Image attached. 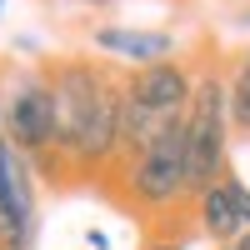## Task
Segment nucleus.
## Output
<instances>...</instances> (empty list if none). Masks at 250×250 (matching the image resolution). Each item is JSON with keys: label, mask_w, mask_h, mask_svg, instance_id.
<instances>
[{"label": "nucleus", "mask_w": 250, "mask_h": 250, "mask_svg": "<svg viewBox=\"0 0 250 250\" xmlns=\"http://www.w3.org/2000/svg\"><path fill=\"white\" fill-rule=\"evenodd\" d=\"M130 190H135V205L140 210H170L190 195V155H185V125L155 145L150 155H140L130 165Z\"/></svg>", "instance_id": "nucleus-3"}, {"label": "nucleus", "mask_w": 250, "mask_h": 250, "mask_svg": "<svg viewBox=\"0 0 250 250\" xmlns=\"http://www.w3.org/2000/svg\"><path fill=\"white\" fill-rule=\"evenodd\" d=\"M195 210H200V230H205V235H215V240H230V245L245 235V220H240V210H235L230 190H225V180L195 195Z\"/></svg>", "instance_id": "nucleus-6"}, {"label": "nucleus", "mask_w": 250, "mask_h": 250, "mask_svg": "<svg viewBox=\"0 0 250 250\" xmlns=\"http://www.w3.org/2000/svg\"><path fill=\"white\" fill-rule=\"evenodd\" d=\"M125 100L140 110H165V115H185L195 100V80L180 60H155V65H140L125 85Z\"/></svg>", "instance_id": "nucleus-4"}, {"label": "nucleus", "mask_w": 250, "mask_h": 250, "mask_svg": "<svg viewBox=\"0 0 250 250\" xmlns=\"http://www.w3.org/2000/svg\"><path fill=\"white\" fill-rule=\"evenodd\" d=\"M230 250H250V230H245V235H240V240H235Z\"/></svg>", "instance_id": "nucleus-10"}, {"label": "nucleus", "mask_w": 250, "mask_h": 250, "mask_svg": "<svg viewBox=\"0 0 250 250\" xmlns=\"http://www.w3.org/2000/svg\"><path fill=\"white\" fill-rule=\"evenodd\" d=\"M0 5H5V0H0Z\"/></svg>", "instance_id": "nucleus-13"}, {"label": "nucleus", "mask_w": 250, "mask_h": 250, "mask_svg": "<svg viewBox=\"0 0 250 250\" xmlns=\"http://www.w3.org/2000/svg\"><path fill=\"white\" fill-rule=\"evenodd\" d=\"M240 25H250V10H240Z\"/></svg>", "instance_id": "nucleus-11"}, {"label": "nucleus", "mask_w": 250, "mask_h": 250, "mask_svg": "<svg viewBox=\"0 0 250 250\" xmlns=\"http://www.w3.org/2000/svg\"><path fill=\"white\" fill-rule=\"evenodd\" d=\"M225 130H230V90L220 85V75L195 80V100L185 110V155H190V190H210L220 185L225 165Z\"/></svg>", "instance_id": "nucleus-2"}, {"label": "nucleus", "mask_w": 250, "mask_h": 250, "mask_svg": "<svg viewBox=\"0 0 250 250\" xmlns=\"http://www.w3.org/2000/svg\"><path fill=\"white\" fill-rule=\"evenodd\" d=\"M95 5H110V0H95Z\"/></svg>", "instance_id": "nucleus-12"}, {"label": "nucleus", "mask_w": 250, "mask_h": 250, "mask_svg": "<svg viewBox=\"0 0 250 250\" xmlns=\"http://www.w3.org/2000/svg\"><path fill=\"white\" fill-rule=\"evenodd\" d=\"M150 250H185L180 240H160V245H150Z\"/></svg>", "instance_id": "nucleus-9"}, {"label": "nucleus", "mask_w": 250, "mask_h": 250, "mask_svg": "<svg viewBox=\"0 0 250 250\" xmlns=\"http://www.w3.org/2000/svg\"><path fill=\"white\" fill-rule=\"evenodd\" d=\"M0 135H5L20 155H60V125H55V95L45 75L10 70L0 80Z\"/></svg>", "instance_id": "nucleus-1"}, {"label": "nucleus", "mask_w": 250, "mask_h": 250, "mask_svg": "<svg viewBox=\"0 0 250 250\" xmlns=\"http://www.w3.org/2000/svg\"><path fill=\"white\" fill-rule=\"evenodd\" d=\"M225 250H230V245H225Z\"/></svg>", "instance_id": "nucleus-14"}, {"label": "nucleus", "mask_w": 250, "mask_h": 250, "mask_svg": "<svg viewBox=\"0 0 250 250\" xmlns=\"http://www.w3.org/2000/svg\"><path fill=\"white\" fill-rule=\"evenodd\" d=\"M95 45H100V50H110V55L135 60V65H155V60H170V50H175V35H170V30L100 25V30H95Z\"/></svg>", "instance_id": "nucleus-5"}, {"label": "nucleus", "mask_w": 250, "mask_h": 250, "mask_svg": "<svg viewBox=\"0 0 250 250\" xmlns=\"http://www.w3.org/2000/svg\"><path fill=\"white\" fill-rule=\"evenodd\" d=\"M225 190H230V200H235V210H240V220H245V230H250V190L235 180V175H225Z\"/></svg>", "instance_id": "nucleus-8"}, {"label": "nucleus", "mask_w": 250, "mask_h": 250, "mask_svg": "<svg viewBox=\"0 0 250 250\" xmlns=\"http://www.w3.org/2000/svg\"><path fill=\"white\" fill-rule=\"evenodd\" d=\"M230 125L250 135V50L240 55V70L230 80Z\"/></svg>", "instance_id": "nucleus-7"}]
</instances>
